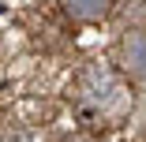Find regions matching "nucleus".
<instances>
[{"label":"nucleus","mask_w":146,"mask_h":142,"mask_svg":"<svg viewBox=\"0 0 146 142\" xmlns=\"http://www.w3.org/2000/svg\"><path fill=\"white\" fill-rule=\"evenodd\" d=\"M116 94H120V82H116V75L109 71V67H90L82 75V97L90 101L94 108H109L112 101H116Z\"/></svg>","instance_id":"f257e3e1"},{"label":"nucleus","mask_w":146,"mask_h":142,"mask_svg":"<svg viewBox=\"0 0 146 142\" xmlns=\"http://www.w3.org/2000/svg\"><path fill=\"white\" fill-rule=\"evenodd\" d=\"M109 8H112V0H64V11L79 22H98L109 15Z\"/></svg>","instance_id":"7ed1b4c3"},{"label":"nucleus","mask_w":146,"mask_h":142,"mask_svg":"<svg viewBox=\"0 0 146 142\" xmlns=\"http://www.w3.org/2000/svg\"><path fill=\"white\" fill-rule=\"evenodd\" d=\"M120 60H124V67H127L131 79H142V82H146V30H142V26H135V30L124 34V41H120Z\"/></svg>","instance_id":"f03ea898"},{"label":"nucleus","mask_w":146,"mask_h":142,"mask_svg":"<svg viewBox=\"0 0 146 142\" xmlns=\"http://www.w3.org/2000/svg\"><path fill=\"white\" fill-rule=\"evenodd\" d=\"M71 142H90V138H71Z\"/></svg>","instance_id":"20e7f679"}]
</instances>
